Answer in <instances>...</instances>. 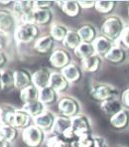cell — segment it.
I'll return each mask as SVG.
<instances>
[{
	"mask_svg": "<svg viewBox=\"0 0 129 147\" xmlns=\"http://www.w3.org/2000/svg\"><path fill=\"white\" fill-rule=\"evenodd\" d=\"M124 23L119 17L110 16L103 21L100 31L101 35L106 37L113 43H116L124 29Z\"/></svg>",
	"mask_w": 129,
	"mask_h": 147,
	"instance_id": "6da1fadb",
	"label": "cell"
},
{
	"mask_svg": "<svg viewBox=\"0 0 129 147\" xmlns=\"http://www.w3.org/2000/svg\"><path fill=\"white\" fill-rule=\"evenodd\" d=\"M1 119L3 123L14 128H26L29 126L30 116L22 110L9 109L5 110V112H2L1 110Z\"/></svg>",
	"mask_w": 129,
	"mask_h": 147,
	"instance_id": "7a4b0ae2",
	"label": "cell"
},
{
	"mask_svg": "<svg viewBox=\"0 0 129 147\" xmlns=\"http://www.w3.org/2000/svg\"><path fill=\"white\" fill-rule=\"evenodd\" d=\"M89 94L93 99L98 100L100 102L107 99L117 98V90L111 85L107 84H96L90 88Z\"/></svg>",
	"mask_w": 129,
	"mask_h": 147,
	"instance_id": "3957f363",
	"label": "cell"
},
{
	"mask_svg": "<svg viewBox=\"0 0 129 147\" xmlns=\"http://www.w3.org/2000/svg\"><path fill=\"white\" fill-rule=\"evenodd\" d=\"M23 141L30 147H37L42 143L44 139L43 130L36 125H29L24 128L22 132Z\"/></svg>",
	"mask_w": 129,
	"mask_h": 147,
	"instance_id": "277c9868",
	"label": "cell"
},
{
	"mask_svg": "<svg viewBox=\"0 0 129 147\" xmlns=\"http://www.w3.org/2000/svg\"><path fill=\"white\" fill-rule=\"evenodd\" d=\"M38 35V28L34 24H22L15 31V39L19 43H29Z\"/></svg>",
	"mask_w": 129,
	"mask_h": 147,
	"instance_id": "5b68a950",
	"label": "cell"
},
{
	"mask_svg": "<svg viewBox=\"0 0 129 147\" xmlns=\"http://www.w3.org/2000/svg\"><path fill=\"white\" fill-rule=\"evenodd\" d=\"M72 119V128L74 129L77 137L90 134V122L89 118L83 114H77Z\"/></svg>",
	"mask_w": 129,
	"mask_h": 147,
	"instance_id": "8992f818",
	"label": "cell"
},
{
	"mask_svg": "<svg viewBox=\"0 0 129 147\" xmlns=\"http://www.w3.org/2000/svg\"><path fill=\"white\" fill-rule=\"evenodd\" d=\"M58 109L63 116L72 118L76 116L77 114H79L77 112L79 109V105L76 99L71 98H64L58 103Z\"/></svg>",
	"mask_w": 129,
	"mask_h": 147,
	"instance_id": "52a82bcc",
	"label": "cell"
},
{
	"mask_svg": "<svg viewBox=\"0 0 129 147\" xmlns=\"http://www.w3.org/2000/svg\"><path fill=\"white\" fill-rule=\"evenodd\" d=\"M71 57L68 52L64 50L58 49L54 51L50 56V63L51 65L56 69H61L63 70L64 67H67L70 64Z\"/></svg>",
	"mask_w": 129,
	"mask_h": 147,
	"instance_id": "ba28073f",
	"label": "cell"
},
{
	"mask_svg": "<svg viewBox=\"0 0 129 147\" xmlns=\"http://www.w3.org/2000/svg\"><path fill=\"white\" fill-rule=\"evenodd\" d=\"M114 43L112 41H110L109 39H107L106 37L100 35L97 36L95 38V40L92 42V46L94 48V51H95V54L97 56H103L105 57L107 53L110 51V49L113 47Z\"/></svg>",
	"mask_w": 129,
	"mask_h": 147,
	"instance_id": "9c48e42d",
	"label": "cell"
},
{
	"mask_svg": "<svg viewBox=\"0 0 129 147\" xmlns=\"http://www.w3.org/2000/svg\"><path fill=\"white\" fill-rule=\"evenodd\" d=\"M109 121L113 128L118 130L125 129L129 125V110L127 109H121L119 112L111 116Z\"/></svg>",
	"mask_w": 129,
	"mask_h": 147,
	"instance_id": "30bf717a",
	"label": "cell"
},
{
	"mask_svg": "<svg viewBox=\"0 0 129 147\" xmlns=\"http://www.w3.org/2000/svg\"><path fill=\"white\" fill-rule=\"evenodd\" d=\"M69 82L66 80V78L63 76L61 72H52L50 76V82L49 86L53 88L56 92H63L67 90L69 86Z\"/></svg>",
	"mask_w": 129,
	"mask_h": 147,
	"instance_id": "8fae6325",
	"label": "cell"
},
{
	"mask_svg": "<svg viewBox=\"0 0 129 147\" xmlns=\"http://www.w3.org/2000/svg\"><path fill=\"white\" fill-rule=\"evenodd\" d=\"M100 109L106 115H109L111 117L121 109H123V105H122L121 100L118 99V98H113L102 101L100 103Z\"/></svg>",
	"mask_w": 129,
	"mask_h": 147,
	"instance_id": "7c38bea8",
	"label": "cell"
},
{
	"mask_svg": "<svg viewBox=\"0 0 129 147\" xmlns=\"http://www.w3.org/2000/svg\"><path fill=\"white\" fill-rule=\"evenodd\" d=\"M126 58V53L121 45L114 43L113 47L110 49V51L105 55L104 59L106 61L112 63V64H119L122 63Z\"/></svg>",
	"mask_w": 129,
	"mask_h": 147,
	"instance_id": "4fadbf2b",
	"label": "cell"
},
{
	"mask_svg": "<svg viewBox=\"0 0 129 147\" xmlns=\"http://www.w3.org/2000/svg\"><path fill=\"white\" fill-rule=\"evenodd\" d=\"M55 119L56 117L54 116V114L52 112L45 110L40 115L34 117V122H35L36 126H38L42 130H48L50 128L52 129L54 122H55Z\"/></svg>",
	"mask_w": 129,
	"mask_h": 147,
	"instance_id": "5bb4252c",
	"label": "cell"
},
{
	"mask_svg": "<svg viewBox=\"0 0 129 147\" xmlns=\"http://www.w3.org/2000/svg\"><path fill=\"white\" fill-rule=\"evenodd\" d=\"M51 73L47 69H41L32 75V84L39 90L49 86Z\"/></svg>",
	"mask_w": 129,
	"mask_h": 147,
	"instance_id": "9a60e30c",
	"label": "cell"
},
{
	"mask_svg": "<svg viewBox=\"0 0 129 147\" xmlns=\"http://www.w3.org/2000/svg\"><path fill=\"white\" fill-rule=\"evenodd\" d=\"M56 3L60 6L64 14L70 17H77L81 12V6L79 4V1L67 0V1H57Z\"/></svg>",
	"mask_w": 129,
	"mask_h": 147,
	"instance_id": "2e32d148",
	"label": "cell"
},
{
	"mask_svg": "<svg viewBox=\"0 0 129 147\" xmlns=\"http://www.w3.org/2000/svg\"><path fill=\"white\" fill-rule=\"evenodd\" d=\"M63 76L69 83H77L81 78V71L74 63H70L67 67H64L61 71Z\"/></svg>",
	"mask_w": 129,
	"mask_h": 147,
	"instance_id": "e0dca14e",
	"label": "cell"
},
{
	"mask_svg": "<svg viewBox=\"0 0 129 147\" xmlns=\"http://www.w3.org/2000/svg\"><path fill=\"white\" fill-rule=\"evenodd\" d=\"M32 85V76L24 70L14 71V86L19 90H23L26 86Z\"/></svg>",
	"mask_w": 129,
	"mask_h": 147,
	"instance_id": "ac0fdd59",
	"label": "cell"
},
{
	"mask_svg": "<svg viewBox=\"0 0 129 147\" xmlns=\"http://www.w3.org/2000/svg\"><path fill=\"white\" fill-rule=\"evenodd\" d=\"M72 126V119L66 116H57L52 127V133L54 135L61 136L68 128Z\"/></svg>",
	"mask_w": 129,
	"mask_h": 147,
	"instance_id": "d6986e66",
	"label": "cell"
},
{
	"mask_svg": "<svg viewBox=\"0 0 129 147\" xmlns=\"http://www.w3.org/2000/svg\"><path fill=\"white\" fill-rule=\"evenodd\" d=\"M20 98L24 103L39 100V88H36L33 84L26 86L20 90Z\"/></svg>",
	"mask_w": 129,
	"mask_h": 147,
	"instance_id": "ffe728a7",
	"label": "cell"
},
{
	"mask_svg": "<svg viewBox=\"0 0 129 147\" xmlns=\"http://www.w3.org/2000/svg\"><path fill=\"white\" fill-rule=\"evenodd\" d=\"M21 110L24 111L25 113H27L29 116H32L34 118L45 111V105L39 100L32 101V102L24 103Z\"/></svg>",
	"mask_w": 129,
	"mask_h": 147,
	"instance_id": "44dd1931",
	"label": "cell"
},
{
	"mask_svg": "<svg viewBox=\"0 0 129 147\" xmlns=\"http://www.w3.org/2000/svg\"><path fill=\"white\" fill-rule=\"evenodd\" d=\"M100 65H101V59L96 54L85 60H81V68L87 73H94L98 71Z\"/></svg>",
	"mask_w": 129,
	"mask_h": 147,
	"instance_id": "7402d4cb",
	"label": "cell"
},
{
	"mask_svg": "<svg viewBox=\"0 0 129 147\" xmlns=\"http://www.w3.org/2000/svg\"><path fill=\"white\" fill-rule=\"evenodd\" d=\"M77 33H79V37L81 39V42H85V43H92L96 36V30L95 28L90 24H85L83 26H81L79 30H77Z\"/></svg>",
	"mask_w": 129,
	"mask_h": 147,
	"instance_id": "603a6c76",
	"label": "cell"
},
{
	"mask_svg": "<svg viewBox=\"0 0 129 147\" xmlns=\"http://www.w3.org/2000/svg\"><path fill=\"white\" fill-rule=\"evenodd\" d=\"M15 23L14 15L12 13L5 11V10H0V32L5 33L13 28Z\"/></svg>",
	"mask_w": 129,
	"mask_h": 147,
	"instance_id": "cb8c5ba5",
	"label": "cell"
},
{
	"mask_svg": "<svg viewBox=\"0 0 129 147\" xmlns=\"http://www.w3.org/2000/svg\"><path fill=\"white\" fill-rule=\"evenodd\" d=\"M74 53L76 55V57L79 58V60H85L87 58L90 57L92 55H95V51L92 46V43H85L81 42L79 45V47L74 50Z\"/></svg>",
	"mask_w": 129,
	"mask_h": 147,
	"instance_id": "d4e9b609",
	"label": "cell"
},
{
	"mask_svg": "<svg viewBox=\"0 0 129 147\" xmlns=\"http://www.w3.org/2000/svg\"><path fill=\"white\" fill-rule=\"evenodd\" d=\"M54 45V39L52 38L51 35L42 36L38 38L34 45V48L39 53H48L52 49Z\"/></svg>",
	"mask_w": 129,
	"mask_h": 147,
	"instance_id": "484cf974",
	"label": "cell"
},
{
	"mask_svg": "<svg viewBox=\"0 0 129 147\" xmlns=\"http://www.w3.org/2000/svg\"><path fill=\"white\" fill-rule=\"evenodd\" d=\"M13 5V14L19 18H21L25 13L34 9L33 1H15Z\"/></svg>",
	"mask_w": 129,
	"mask_h": 147,
	"instance_id": "4316f807",
	"label": "cell"
},
{
	"mask_svg": "<svg viewBox=\"0 0 129 147\" xmlns=\"http://www.w3.org/2000/svg\"><path fill=\"white\" fill-rule=\"evenodd\" d=\"M34 24H48L52 20V12L50 9H34Z\"/></svg>",
	"mask_w": 129,
	"mask_h": 147,
	"instance_id": "83f0119b",
	"label": "cell"
},
{
	"mask_svg": "<svg viewBox=\"0 0 129 147\" xmlns=\"http://www.w3.org/2000/svg\"><path fill=\"white\" fill-rule=\"evenodd\" d=\"M81 43V39L79 37V33H77V31H73V30H69L66 38L63 41L64 46L72 50H76Z\"/></svg>",
	"mask_w": 129,
	"mask_h": 147,
	"instance_id": "f1b7e54d",
	"label": "cell"
},
{
	"mask_svg": "<svg viewBox=\"0 0 129 147\" xmlns=\"http://www.w3.org/2000/svg\"><path fill=\"white\" fill-rule=\"evenodd\" d=\"M56 94L57 92L50 86L41 88V90H39V101H41L44 105L54 102L56 100V98H57V94Z\"/></svg>",
	"mask_w": 129,
	"mask_h": 147,
	"instance_id": "f546056e",
	"label": "cell"
},
{
	"mask_svg": "<svg viewBox=\"0 0 129 147\" xmlns=\"http://www.w3.org/2000/svg\"><path fill=\"white\" fill-rule=\"evenodd\" d=\"M116 5L115 1H109V0H106V1H102V0H98V1H95V5H94V8L98 13H101V14H109L114 10Z\"/></svg>",
	"mask_w": 129,
	"mask_h": 147,
	"instance_id": "4dcf8cb0",
	"label": "cell"
},
{
	"mask_svg": "<svg viewBox=\"0 0 129 147\" xmlns=\"http://www.w3.org/2000/svg\"><path fill=\"white\" fill-rule=\"evenodd\" d=\"M17 136V131L14 127L10 126L5 123L0 124V137L5 139L6 141L11 142L16 138Z\"/></svg>",
	"mask_w": 129,
	"mask_h": 147,
	"instance_id": "1f68e13d",
	"label": "cell"
},
{
	"mask_svg": "<svg viewBox=\"0 0 129 147\" xmlns=\"http://www.w3.org/2000/svg\"><path fill=\"white\" fill-rule=\"evenodd\" d=\"M69 30L67 29L64 26L61 24H54L51 27V37L56 41H62L63 42L64 39L66 38L67 34H68Z\"/></svg>",
	"mask_w": 129,
	"mask_h": 147,
	"instance_id": "d6a6232c",
	"label": "cell"
},
{
	"mask_svg": "<svg viewBox=\"0 0 129 147\" xmlns=\"http://www.w3.org/2000/svg\"><path fill=\"white\" fill-rule=\"evenodd\" d=\"M2 88H8L14 86V72L10 70H2L1 76Z\"/></svg>",
	"mask_w": 129,
	"mask_h": 147,
	"instance_id": "836d02e7",
	"label": "cell"
},
{
	"mask_svg": "<svg viewBox=\"0 0 129 147\" xmlns=\"http://www.w3.org/2000/svg\"><path fill=\"white\" fill-rule=\"evenodd\" d=\"M47 147H72L70 143L62 138V136L59 135H52L46 142Z\"/></svg>",
	"mask_w": 129,
	"mask_h": 147,
	"instance_id": "e575fe53",
	"label": "cell"
},
{
	"mask_svg": "<svg viewBox=\"0 0 129 147\" xmlns=\"http://www.w3.org/2000/svg\"><path fill=\"white\" fill-rule=\"evenodd\" d=\"M116 43L123 47L129 48V26H125L124 27L121 35H120L119 39H118V41Z\"/></svg>",
	"mask_w": 129,
	"mask_h": 147,
	"instance_id": "d590c367",
	"label": "cell"
},
{
	"mask_svg": "<svg viewBox=\"0 0 129 147\" xmlns=\"http://www.w3.org/2000/svg\"><path fill=\"white\" fill-rule=\"evenodd\" d=\"M53 1H33L34 9H49Z\"/></svg>",
	"mask_w": 129,
	"mask_h": 147,
	"instance_id": "8d00e7d4",
	"label": "cell"
},
{
	"mask_svg": "<svg viewBox=\"0 0 129 147\" xmlns=\"http://www.w3.org/2000/svg\"><path fill=\"white\" fill-rule=\"evenodd\" d=\"M94 147H107V142L101 136H93Z\"/></svg>",
	"mask_w": 129,
	"mask_h": 147,
	"instance_id": "74e56055",
	"label": "cell"
},
{
	"mask_svg": "<svg viewBox=\"0 0 129 147\" xmlns=\"http://www.w3.org/2000/svg\"><path fill=\"white\" fill-rule=\"evenodd\" d=\"M121 102L124 107L129 109V88L124 90V92L121 96Z\"/></svg>",
	"mask_w": 129,
	"mask_h": 147,
	"instance_id": "f35d334b",
	"label": "cell"
},
{
	"mask_svg": "<svg viewBox=\"0 0 129 147\" xmlns=\"http://www.w3.org/2000/svg\"><path fill=\"white\" fill-rule=\"evenodd\" d=\"M79 4L81 8H85V9H89V8L94 7L95 5V1H89V0H83V1H79Z\"/></svg>",
	"mask_w": 129,
	"mask_h": 147,
	"instance_id": "ab89813d",
	"label": "cell"
},
{
	"mask_svg": "<svg viewBox=\"0 0 129 147\" xmlns=\"http://www.w3.org/2000/svg\"><path fill=\"white\" fill-rule=\"evenodd\" d=\"M6 44H7V43H6L5 37L2 35V33L0 32V51H1V50L6 46Z\"/></svg>",
	"mask_w": 129,
	"mask_h": 147,
	"instance_id": "60d3db41",
	"label": "cell"
},
{
	"mask_svg": "<svg viewBox=\"0 0 129 147\" xmlns=\"http://www.w3.org/2000/svg\"><path fill=\"white\" fill-rule=\"evenodd\" d=\"M0 147H9V142L0 137Z\"/></svg>",
	"mask_w": 129,
	"mask_h": 147,
	"instance_id": "b9f144b4",
	"label": "cell"
},
{
	"mask_svg": "<svg viewBox=\"0 0 129 147\" xmlns=\"http://www.w3.org/2000/svg\"><path fill=\"white\" fill-rule=\"evenodd\" d=\"M5 56H4V54L2 53L1 51H0V67L2 66V65L4 64V63H5Z\"/></svg>",
	"mask_w": 129,
	"mask_h": 147,
	"instance_id": "7bdbcfd3",
	"label": "cell"
},
{
	"mask_svg": "<svg viewBox=\"0 0 129 147\" xmlns=\"http://www.w3.org/2000/svg\"><path fill=\"white\" fill-rule=\"evenodd\" d=\"M11 3H14L13 1H0V4L2 5H8V4H11Z\"/></svg>",
	"mask_w": 129,
	"mask_h": 147,
	"instance_id": "ee69618b",
	"label": "cell"
},
{
	"mask_svg": "<svg viewBox=\"0 0 129 147\" xmlns=\"http://www.w3.org/2000/svg\"><path fill=\"white\" fill-rule=\"evenodd\" d=\"M1 76H2V70H0V88H2V83H1Z\"/></svg>",
	"mask_w": 129,
	"mask_h": 147,
	"instance_id": "f6af8a7d",
	"label": "cell"
},
{
	"mask_svg": "<svg viewBox=\"0 0 129 147\" xmlns=\"http://www.w3.org/2000/svg\"><path fill=\"white\" fill-rule=\"evenodd\" d=\"M0 120H1V109H0Z\"/></svg>",
	"mask_w": 129,
	"mask_h": 147,
	"instance_id": "bcb514c9",
	"label": "cell"
},
{
	"mask_svg": "<svg viewBox=\"0 0 129 147\" xmlns=\"http://www.w3.org/2000/svg\"><path fill=\"white\" fill-rule=\"evenodd\" d=\"M127 13H128V17H129V6H128V10H127Z\"/></svg>",
	"mask_w": 129,
	"mask_h": 147,
	"instance_id": "7dc6e473",
	"label": "cell"
}]
</instances>
